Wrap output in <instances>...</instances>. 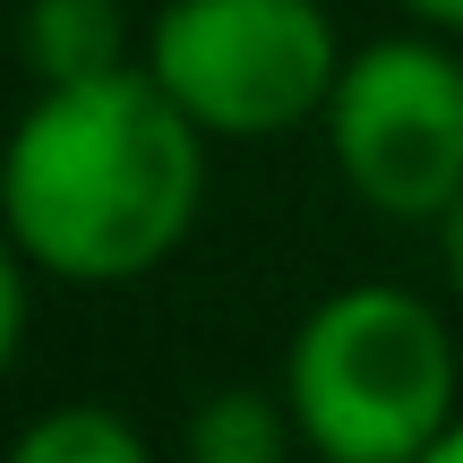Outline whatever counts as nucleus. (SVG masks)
<instances>
[{"label": "nucleus", "mask_w": 463, "mask_h": 463, "mask_svg": "<svg viewBox=\"0 0 463 463\" xmlns=\"http://www.w3.org/2000/svg\"><path fill=\"white\" fill-rule=\"evenodd\" d=\"M206 198V129L146 78L112 69L43 86L0 155V223L34 275L137 283L189 241Z\"/></svg>", "instance_id": "f257e3e1"}, {"label": "nucleus", "mask_w": 463, "mask_h": 463, "mask_svg": "<svg viewBox=\"0 0 463 463\" xmlns=\"http://www.w3.org/2000/svg\"><path fill=\"white\" fill-rule=\"evenodd\" d=\"M283 403L317 463H412L455 430V344L420 292L352 283L292 335Z\"/></svg>", "instance_id": "f03ea898"}, {"label": "nucleus", "mask_w": 463, "mask_h": 463, "mask_svg": "<svg viewBox=\"0 0 463 463\" xmlns=\"http://www.w3.org/2000/svg\"><path fill=\"white\" fill-rule=\"evenodd\" d=\"M146 78L206 137H283L292 120L326 112L344 43L317 0H164Z\"/></svg>", "instance_id": "7ed1b4c3"}, {"label": "nucleus", "mask_w": 463, "mask_h": 463, "mask_svg": "<svg viewBox=\"0 0 463 463\" xmlns=\"http://www.w3.org/2000/svg\"><path fill=\"white\" fill-rule=\"evenodd\" d=\"M326 155L386 223H447L463 198V61L430 34H386L344 52L326 95Z\"/></svg>", "instance_id": "20e7f679"}, {"label": "nucleus", "mask_w": 463, "mask_h": 463, "mask_svg": "<svg viewBox=\"0 0 463 463\" xmlns=\"http://www.w3.org/2000/svg\"><path fill=\"white\" fill-rule=\"evenodd\" d=\"M17 43L43 86H86L129 69V17H120V0H26Z\"/></svg>", "instance_id": "39448f33"}, {"label": "nucleus", "mask_w": 463, "mask_h": 463, "mask_svg": "<svg viewBox=\"0 0 463 463\" xmlns=\"http://www.w3.org/2000/svg\"><path fill=\"white\" fill-rule=\"evenodd\" d=\"M292 403L283 395H258V386H223L189 412V438L181 455L189 463H283L292 455Z\"/></svg>", "instance_id": "423d86ee"}, {"label": "nucleus", "mask_w": 463, "mask_h": 463, "mask_svg": "<svg viewBox=\"0 0 463 463\" xmlns=\"http://www.w3.org/2000/svg\"><path fill=\"white\" fill-rule=\"evenodd\" d=\"M9 463H155L137 420H120L112 403H52L9 438Z\"/></svg>", "instance_id": "0eeeda50"}, {"label": "nucleus", "mask_w": 463, "mask_h": 463, "mask_svg": "<svg viewBox=\"0 0 463 463\" xmlns=\"http://www.w3.org/2000/svg\"><path fill=\"white\" fill-rule=\"evenodd\" d=\"M17 344H26V249L9 241V223H0V378H9Z\"/></svg>", "instance_id": "6e6552de"}, {"label": "nucleus", "mask_w": 463, "mask_h": 463, "mask_svg": "<svg viewBox=\"0 0 463 463\" xmlns=\"http://www.w3.org/2000/svg\"><path fill=\"white\" fill-rule=\"evenodd\" d=\"M403 9H412L420 26H438V34H463V0H403Z\"/></svg>", "instance_id": "1a4fd4ad"}, {"label": "nucleus", "mask_w": 463, "mask_h": 463, "mask_svg": "<svg viewBox=\"0 0 463 463\" xmlns=\"http://www.w3.org/2000/svg\"><path fill=\"white\" fill-rule=\"evenodd\" d=\"M438 241H447V275H455V292H463V198L447 206V223H438Z\"/></svg>", "instance_id": "9d476101"}, {"label": "nucleus", "mask_w": 463, "mask_h": 463, "mask_svg": "<svg viewBox=\"0 0 463 463\" xmlns=\"http://www.w3.org/2000/svg\"><path fill=\"white\" fill-rule=\"evenodd\" d=\"M412 463H463V420H455V430H447V438H438V447H430V455H412Z\"/></svg>", "instance_id": "9b49d317"}]
</instances>
